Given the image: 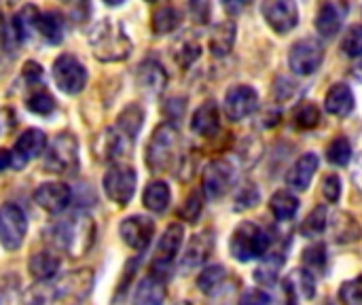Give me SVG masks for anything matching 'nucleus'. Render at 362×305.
Wrapping results in <instances>:
<instances>
[{
	"label": "nucleus",
	"mask_w": 362,
	"mask_h": 305,
	"mask_svg": "<svg viewBox=\"0 0 362 305\" xmlns=\"http://www.w3.org/2000/svg\"><path fill=\"white\" fill-rule=\"evenodd\" d=\"M49 236H51V242L59 251L68 253L70 257H81L91 248V244L95 240V225L89 214L76 212V214H70L68 219L55 223L49 229Z\"/></svg>",
	"instance_id": "f257e3e1"
},
{
	"label": "nucleus",
	"mask_w": 362,
	"mask_h": 305,
	"mask_svg": "<svg viewBox=\"0 0 362 305\" xmlns=\"http://www.w3.org/2000/svg\"><path fill=\"white\" fill-rule=\"evenodd\" d=\"M178 149H180V132L172 121L161 123L155 132L153 138L146 146V166L151 172L161 174L168 172L176 166L178 159Z\"/></svg>",
	"instance_id": "f03ea898"
},
{
	"label": "nucleus",
	"mask_w": 362,
	"mask_h": 305,
	"mask_svg": "<svg viewBox=\"0 0 362 305\" xmlns=\"http://www.w3.org/2000/svg\"><path fill=\"white\" fill-rule=\"evenodd\" d=\"M269 246H272V238L263 227H259L252 221L240 223L231 234V242H229V251L233 259L240 263H250L255 259L265 257Z\"/></svg>",
	"instance_id": "7ed1b4c3"
},
{
	"label": "nucleus",
	"mask_w": 362,
	"mask_h": 305,
	"mask_svg": "<svg viewBox=\"0 0 362 305\" xmlns=\"http://www.w3.org/2000/svg\"><path fill=\"white\" fill-rule=\"evenodd\" d=\"M93 53L102 62H121L132 51V40L115 21H102L91 36Z\"/></svg>",
	"instance_id": "20e7f679"
},
{
	"label": "nucleus",
	"mask_w": 362,
	"mask_h": 305,
	"mask_svg": "<svg viewBox=\"0 0 362 305\" xmlns=\"http://www.w3.org/2000/svg\"><path fill=\"white\" fill-rule=\"evenodd\" d=\"M93 287V274L89 270H76L62 278L55 287H49L51 305H81Z\"/></svg>",
	"instance_id": "39448f33"
},
{
	"label": "nucleus",
	"mask_w": 362,
	"mask_h": 305,
	"mask_svg": "<svg viewBox=\"0 0 362 305\" xmlns=\"http://www.w3.org/2000/svg\"><path fill=\"white\" fill-rule=\"evenodd\" d=\"M78 168V144L72 134H57L49 144L45 157V170L53 174L74 172Z\"/></svg>",
	"instance_id": "423d86ee"
},
{
	"label": "nucleus",
	"mask_w": 362,
	"mask_h": 305,
	"mask_svg": "<svg viewBox=\"0 0 362 305\" xmlns=\"http://www.w3.org/2000/svg\"><path fill=\"white\" fill-rule=\"evenodd\" d=\"M325 62V47L318 38H301L291 47L288 66L295 74L308 76L314 74Z\"/></svg>",
	"instance_id": "0eeeda50"
},
{
	"label": "nucleus",
	"mask_w": 362,
	"mask_h": 305,
	"mask_svg": "<svg viewBox=\"0 0 362 305\" xmlns=\"http://www.w3.org/2000/svg\"><path fill=\"white\" fill-rule=\"evenodd\" d=\"M182 238H185V229H182L180 223H172L163 231V236H161V240L157 244V251H155V259L151 263V276H155L159 280H165V276H168L165 272L174 263V259H176L180 246H182Z\"/></svg>",
	"instance_id": "6e6552de"
},
{
	"label": "nucleus",
	"mask_w": 362,
	"mask_h": 305,
	"mask_svg": "<svg viewBox=\"0 0 362 305\" xmlns=\"http://www.w3.org/2000/svg\"><path fill=\"white\" fill-rule=\"evenodd\" d=\"M136 170L129 166H112L102 180L104 193L108 195V200H112L119 206H127L136 193Z\"/></svg>",
	"instance_id": "1a4fd4ad"
},
{
	"label": "nucleus",
	"mask_w": 362,
	"mask_h": 305,
	"mask_svg": "<svg viewBox=\"0 0 362 305\" xmlns=\"http://www.w3.org/2000/svg\"><path fill=\"white\" fill-rule=\"evenodd\" d=\"M53 81L55 85L64 91V93H78L85 83H87V70L85 66L70 53H64L59 55L55 62H53Z\"/></svg>",
	"instance_id": "9d476101"
},
{
	"label": "nucleus",
	"mask_w": 362,
	"mask_h": 305,
	"mask_svg": "<svg viewBox=\"0 0 362 305\" xmlns=\"http://www.w3.org/2000/svg\"><path fill=\"white\" fill-rule=\"evenodd\" d=\"M28 231L25 214L15 204H4L0 208V242L6 251H17L23 244Z\"/></svg>",
	"instance_id": "9b49d317"
},
{
	"label": "nucleus",
	"mask_w": 362,
	"mask_h": 305,
	"mask_svg": "<svg viewBox=\"0 0 362 305\" xmlns=\"http://www.w3.org/2000/svg\"><path fill=\"white\" fill-rule=\"evenodd\" d=\"M261 13L269 28L278 34H288L299 23V8L291 0H267L261 4Z\"/></svg>",
	"instance_id": "f8f14e48"
},
{
	"label": "nucleus",
	"mask_w": 362,
	"mask_h": 305,
	"mask_svg": "<svg viewBox=\"0 0 362 305\" xmlns=\"http://www.w3.org/2000/svg\"><path fill=\"white\" fill-rule=\"evenodd\" d=\"M225 115L231 121H242L259 108V93L250 85H233L225 93Z\"/></svg>",
	"instance_id": "ddd939ff"
},
{
	"label": "nucleus",
	"mask_w": 362,
	"mask_h": 305,
	"mask_svg": "<svg viewBox=\"0 0 362 305\" xmlns=\"http://www.w3.org/2000/svg\"><path fill=\"white\" fill-rule=\"evenodd\" d=\"M233 178H235V172H233L231 163H227L225 159L210 161L202 176V187H204L206 197H210V200L221 197L231 187Z\"/></svg>",
	"instance_id": "4468645a"
},
{
	"label": "nucleus",
	"mask_w": 362,
	"mask_h": 305,
	"mask_svg": "<svg viewBox=\"0 0 362 305\" xmlns=\"http://www.w3.org/2000/svg\"><path fill=\"white\" fill-rule=\"evenodd\" d=\"M119 234L123 238V242L134 248V251H146V246L153 240L155 234V223L146 217H129L121 223Z\"/></svg>",
	"instance_id": "2eb2a0df"
},
{
	"label": "nucleus",
	"mask_w": 362,
	"mask_h": 305,
	"mask_svg": "<svg viewBox=\"0 0 362 305\" xmlns=\"http://www.w3.org/2000/svg\"><path fill=\"white\" fill-rule=\"evenodd\" d=\"M47 146V136L40 130H25L13 146V168L21 170L28 161L36 159Z\"/></svg>",
	"instance_id": "dca6fc26"
},
{
	"label": "nucleus",
	"mask_w": 362,
	"mask_h": 305,
	"mask_svg": "<svg viewBox=\"0 0 362 305\" xmlns=\"http://www.w3.org/2000/svg\"><path fill=\"white\" fill-rule=\"evenodd\" d=\"M34 200L42 210H47L51 214H57V212H64L70 206L72 191L64 183H45V185H40L36 189Z\"/></svg>",
	"instance_id": "f3484780"
},
{
	"label": "nucleus",
	"mask_w": 362,
	"mask_h": 305,
	"mask_svg": "<svg viewBox=\"0 0 362 305\" xmlns=\"http://www.w3.org/2000/svg\"><path fill=\"white\" fill-rule=\"evenodd\" d=\"M214 251V236L212 231H202L197 236H193V240L189 242L185 255H182V261H180V270L182 272H189V270H195L199 265H204L208 261V257L212 255Z\"/></svg>",
	"instance_id": "a211bd4d"
},
{
	"label": "nucleus",
	"mask_w": 362,
	"mask_h": 305,
	"mask_svg": "<svg viewBox=\"0 0 362 305\" xmlns=\"http://www.w3.org/2000/svg\"><path fill=\"white\" fill-rule=\"evenodd\" d=\"M346 13H348V4H344V2H325V4H320L318 15H316V30L325 38H333L341 30Z\"/></svg>",
	"instance_id": "6ab92c4d"
},
{
	"label": "nucleus",
	"mask_w": 362,
	"mask_h": 305,
	"mask_svg": "<svg viewBox=\"0 0 362 305\" xmlns=\"http://www.w3.org/2000/svg\"><path fill=\"white\" fill-rule=\"evenodd\" d=\"M318 170V155L316 153H305L301 155L295 166L286 174V185L295 191H305Z\"/></svg>",
	"instance_id": "aec40b11"
},
{
	"label": "nucleus",
	"mask_w": 362,
	"mask_h": 305,
	"mask_svg": "<svg viewBox=\"0 0 362 305\" xmlns=\"http://www.w3.org/2000/svg\"><path fill=\"white\" fill-rule=\"evenodd\" d=\"M221 127V115H218V106L214 100H206L195 113H193V119H191V130L197 134V136H204V138H212Z\"/></svg>",
	"instance_id": "412c9836"
},
{
	"label": "nucleus",
	"mask_w": 362,
	"mask_h": 305,
	"mask_svg": "<svg viewBox=\"0 0 362 305\" xmlns=\"http://www.w3.org/2000/svg\"><path fill=\"white\" fill-rule=\"evenodd\" d=\"M325 108L333 117H346L354 110V93L350 85L346 83H335L325 98Z\"/></svg>",
	"instance_id": "4be33fe9"
},
{
	"label": "nucleus",
	"mask_w": 362,
	"mask_h": 305,
	"mask_svg": "<svg viewBox=\"0 0 362 305\" xmlns=\"http://www.w3.org/2000/svg\"><path fill=\"white\" fill-rule=\"evenodd\" d=\"M165 304V284L155 276H146L134 291V305H163Z\"/></svg>",
	"instance_id": "5701e85b"
},
{
	"label": "nucleus",
	"mask_w": 362,
	"mask_h": 305,
	"mask_svg": "<svg viewBox=\"0 0 362 305\" xmlns=\"http://www.w3.org/2000/svg\"><path fill=\"white\" fill-rule=\"evenodd\" d=\"M235 42V23L233 19H225L218 25H214L210 34V53L214 57H225L231 53Z\"/></svg>",
	"instance_id": "b1692460"
},
{
	"label": "nucleus",
	"mask_w": 362,
	"mask_h": 305,
	"mask_svg": "<svg viewBox=\"0 0 362 305\" xmlns=\"http://www.w3.org/2000/svg\"><path fill=\"white\" fill-rule=\"evenodd\" d=\"M138 83H140L146 91H151V93H159V91H163V87H165V83H168V74H165V70H163V66H161V64H157V62L148 59V62L140 64V70H138Z\"/></svg>",
	"instance_id": "393cba45"
},
{
	"label": "nucleus",
	"mask_w": 362,
	"mask_h": 305,
	"mask_svg": "<svg viewBox=\"0 0 362 305\" xmlns=\"http://www.w3.org/2000/svg\"><path fill=\"white\" fill-rule=\"evenodd\" d=\"M64 17L57 13V11H47V13H40L38 17V23H36V30L42 34V38L49 42V45H57L62 42L64 38Z\"/></svg>",
	"instance_id": "a878e982"
},
{
	"label": "nucleus",
	"mask_w": 362,
	"mask_h": 305,
	"mask_svg": "<svg viewBox=\"0 0 362 305\" xmlns=\"http://www.w3.org/2000/svg\"><path fill=\"white\" fill-rule=\"evenodd\" d=\"M170 200H172V193H170L168 183H163V180L148 183L144 189V195H142V202L151 212H165L170 206Z\"/></svg>",
	"instance_id": "bb28decb"
},
{
	"label": "nucleus",
	"mask_w": 362,
	"mask_h": 305,
	"mask_svg": "<svg viewBox=\"0 0 362 305\" xmlns=\"http://www.w3.org/2000/svg\"><path fill=\"white\" fill-rule=\"evenodd\" d=\"M28 270H30V276H34L40 282L51 280L59 270V259L51 253H36L28 261Z\"/></svg>",
	"instance_id": "cd10ccee"
},
{
	"label": "nucleus",
	"mask_w": 362,
	"mask_h": 305,
	"mask_svg": "<svg viewBox=\"0 0 362 305\" xmlns=\"http://www.w3.org/2000/svg\"><path fill=\"white\" fill-rule=\"evenodd\" d=\"M361 225L356 223V219L352 214H346V212L335 214V221H333V238L337 242H341V244L356 242V240H361Z\"/></svg>",
	"instance_id": "c85d7f7f"
},
{
	"label": "nucleus",
	"mask_w": 362,
	"mask_h": 305,
	"mask_svg": "<svg viewBox=\"0 0 362 305\" xmlns=\"http://www.w3.org/2000/svg\"><path fill=\"white\" fill-rule=\"evenodd\" d=\"M269 210L278 221H291L299 212V200L288 191H278L269 200Z\"/></svg>",
	"instance_id": "c756f323"
},
{
	"label": "nucleus",
	"mask_w": 362,
	"mask_h": 305,
	"mask_svg": "<svg viewBox=\"0 0 362 305\" xmlns=\"http://www.w3.org/2000/svg\"><path fill=\"white\" fill-rule=\"evenodd\" d=\"M142 121H144V110H142L138 104H129V106L119 115L115 127H117L119 132H123L129 140L136 142V136H138V132H140V127H142Z\"/></svg>",
	"instance_id": "7c9ffc66"
},
{
	"label": "nucleus",
	"mask_w": 362,
	"mask_h": 305,
	"mask_svg": "<svg viewBox=\"0 0 362 305\" xmlns=\"http://www.w3.org/2000/svg\"><path fill=\"white\" fill-rule=\"evenodd\" d=\"M155 34H170L180 25V13L174 6H159L151 19Z\"/></svg>",
	"instance_id": "2f4dec72"
},
{
	"label": "nucleus",
	"mask_w": 362,
	"mask_h": 305,
	"mask_svg": "<svg viewBox=\"0 0 362 305\" xmlns=\"http://www.w3.org/2000/svg\"><path fill=\"white\" fill-rule=\"evenodd\" d=\"M327 227H329V212H327L325 206H318V208L312 210V212L308 214V219L303 221V225H301V236H305V238H316V236L325 234Z\"/></svg>",
	"instance_id": "473e14b6"
},
{
	"label": "nucleus",
	"mask_w": 362,
	"mask_h": 305,
	"mask_svg": "<svg viewBox=\"0 0 362 305\" xmlns=\"http://www.w3.org/2000/svg\"><path fill=\"white\" fill-rule=\"evenodd\" d=\"M303 270L314 274H325L327 270V248L325 244H314L303 251Z\"/></svg>",
	"instance_id": "72a5a7b5"
},
{
	"label": "nucleus",
	"mask_w": 362,
	"mask_h": 305,
	"mask_svg": "<svg viewBox=\"0 0 362 305\" xmlns=\"http://www.w3.org/2000/svg\"><path fill=\"white\" fill-rule=\"evenodd\" d=\"M327 159L333 163V166H348L350 159H352V144L346 136H337L329 149H327Z\"/></svg>",
	"instance_id": "f704fd0d"
},
{
	"label": "nucleus",
	"mask_w": 362,
	"mask_h": 305,
	"mask_svg": "<svg viewBox=\"0 0 362 305\" xmlns=\"http://www.w3.org/2000/svg\"><path fill=\"white\" fill-rule=\"evenodd\" d=\"M225 276H227V272H225V267L223 265H210V267H206L202 274H199V278H197V289L202 291V293H212V291H216L218 289V284L225 280Z\"/></svg>",
	"instance_id": "c9c22d12"
},
{
	"label": "nucleus",
	"mask_w": 362,
	"mask_h": 305,
	"mask_svg": "<svg viewBox=\"0 0 362 305\" xmlns=\"http://www.w3.org/2000/svg\"><path fill=\"white\" fill-rule=\"evenodd\" d=\"M341 51L348 57H361L362 55V23H352L341 40Z\"/></svg>",
	"instance_id": "e433bc0d"
},
{
	"label": "nucleus",
	"mask_w": 362,
	"mask_h": 305,
	"mask_svg": "<svg viewBox=\"0 0 362 305\" xmlns=\"http://www.w3.org/2000/svg\"><path fill=\"white\" fill-rule=\"evenodd\" d=\"M320 123V110L314 102H305L295 113V125L299 130H314Z\"/></svg>",
	"instance_id": "4c0bfd02"
},
{
	"label": "nucleus",
	"mask_w": 362,
	"mask_h": 305,
	"mask_svg": "<svg viewBox=\"0 0 362 305\" xmlns=\"http://www.w3.org/2000/svg\"><path fill=\"white\" fill-rule=\"evenodd\" d=\"M25 106H28V110L47 117V115H51V113L55 110V100H53L51 93H47V91L40 89V91H36V93H32V96L28 98Z\"/></svg>",
	"instance_id": "58836bf2"
},
{
	"label": "nucleus",
	"mask_w": 362,
	"mask_h": 305,
	"mask_svg": "<svg viewBox=\"0 0 362 305\" xmlns=\"http://www.w3.org/2000/svg\"><path fill=\"white\" fill-rule=\"evenodd\" d=\"M339 301L344 305H362V276L341 284Z\"/></svg>",
	"instance_id": "ea45409f"
},
{
	"label": "nucleus",
	"mask_w": 362,
	"mask_h": 305,
	"mask_svg": "<svg viewBox=\"0 0 362 305\" xmlns=\"http://www.w3.org/2000/svg\"><path fill=\"white\" fill-rule=\"evenodd\" d=\"M202 210H204V197H202L197 191H193V193L187 197V202L182 204L178 217H180L182 221H187V223H195V221L199 219Z\"/></svg>",
	"instance_id": "a19ab883"
},
{
	"label": "nucleus",
	"mask_w": 362,
	"mask_h": 305,
	"mask_svg": "<svg viewBox=\"0 0 362 305\" xmlns=\"http://www.w3.org/2000/svg\"><path fill=\"white\" fill-rule=\"evenodd\" d=\"M199 53H202L199 42H197L195 38H187V40H182L180 47H178L176 59H178V64H180L182 68H189V66L199 57Z\"/></svg>",
	"instance_id": "79ce46f5"
},
{
	"label": "nucleus",
	"mask_w": 362,
	"mask_h": 305,
	"mask_svg": "<svg viewBox=\"0 0 362 305\" xmlns=\"http://www.w3.org/2000/svg\"><path fill=\"white\" fill-rule=\"evenodd\" d=\"M259 200H261V193H259V189L252 185V183H248V185H244L242 189H240V193H238V197H235V210H248V208H255L257 204H259Z\"/></svg>",
	"instance_id": "37998d69"
},
{
	"label": "nucleus",
	"mask_w": 362,
	"mask_h": 305,
	"mask_svg": "<svg viewBox=\"0 0 362 305\" xmlns=\"http://www.w3.org/2000/svg\"><path fill=\"white\" fill-rule=\"evenodd\" d=\"M322 195L329 204H337L339 197H341V180L337 174H329L325 180H322Z\"/></svg>",
	"instance_id": "c03bdc74"
},
{
	"label": "nucleus",
	"mask_w": 362,
	"mask_h": 305,
	"mask_svg": "<svg viewBox=\"0 0 362 305\" xmlns=\"http://www.w3.org/2000/svg\"><path fill=\"white\" fill-rule=\"evenodd\" d=\"M274 96L276 100L280 102H288L293 96H297V83L293 79H286V76H280L274 85Z\"/></svg>",
	"instance_id": "a18cd8bd"
},
{
	"label": "nucleus",
	"mask_w": 362,
	"mask_h": 305,
	"mask_svg": "<svg viewBox=\"0 0 362 305\" xmlns=\"http://www.w3.org/2000/svg\"><path fill=\"white\" fill-rule=\"evenodd\" d=\"M272 297L263 289H250L240 297V305H269Z\"/></svg>",
	"instance_id": "49530a36"
},
{
	"label": "nucleus",
	"mask_w": 362,
	"mask_h": 305,
	"mask_svg": "<svg viewBox=\"0 0 362 305\" xmlns=\"http://www.w3.org/2000/svg\"><path fill=\"white\" fill-rule=\"evenodd\" d=\"M299 287H301V293L305 299H312L316 295V282H314V276L305 270H299Z\"/></svg>",
	"instance_id": "de8ad7c7"
},
{
	"label": "nucleus",
	"mask_w": 362,
	"mask_h": 305,
	"mask_svg": "<svg viewBox=\"0 0 362 305\" xmlns=\"http://www.w3.org/2000/svg\"><path fill=\"white\" fill-rule=\"evenodd\" d=\"M8 166H13V155L6 149H0V172H4Z\"/></svg>",
	"instance_id": "09e8293b"
}]
</instances>
